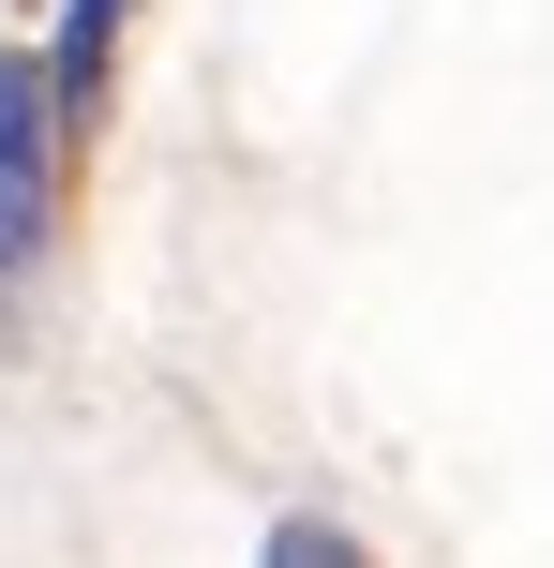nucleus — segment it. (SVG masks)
Here are the masks:
<instances>
[{
	"label": "nucleus",
	"instance_id": "obj_1",
	"mask_svg": "<svg viewBox=\"0 0 554 568\" xmlns=\"http://www.w3.org/2000/svg\"><path fill=\"white\" fill-rule=\"evenodd\" d=\"M46 105L60 90L0 60V270H30V240H46Z\"/></svg>",
	"mask_w": 554,
	"mask_h": 568
},
{
	"label": "nucleus",
	"instance_id": "obj_2",
	"mask_svg": "<svg viewBox=\"0 0 554 568\" xmlns=\"http://www.w3.org/2000/svg\"><path fill=\"white\" fill-rule=\"evenodd\" d=\"M105 60H120V0H75V16H60L46 90H60V105H105Z\"/></svg>",
	"mask_w": 554,
	"mask_h": 568
},
{
	"label": "nucleus",
	"instance_id": "obj_3",
	"mask_svg": "<svg viewBox=\"0 0 554 568\" xmlns=\"http://www.w3.org/2000/svg\"><path fill=\"white\" fill-rule=\"evenodd\" d=\"M270 568H360V539H345V524H315V509H300V524H270Z\"/></svg>",
	"mask_w": 554,
	"mask_h": 568
}]
</instances>
